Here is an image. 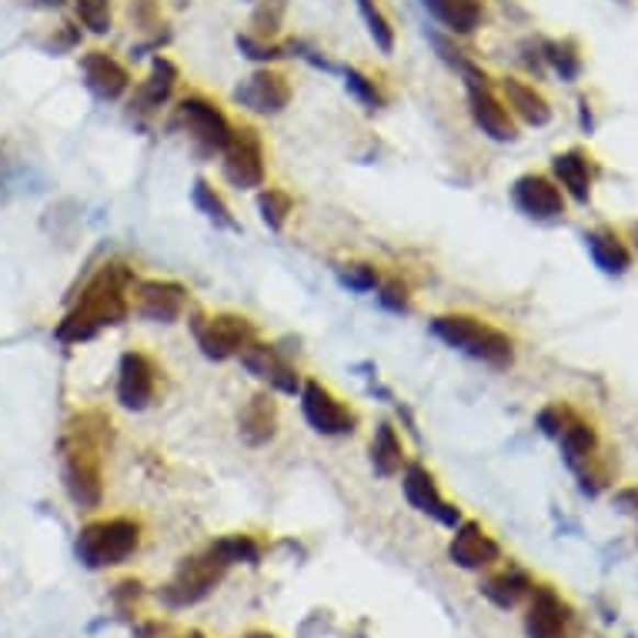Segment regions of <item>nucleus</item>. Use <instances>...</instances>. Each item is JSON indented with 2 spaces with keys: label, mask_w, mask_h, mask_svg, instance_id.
Masks as SVG:
<instances>
[{
  "label": "nucleus",
  "mask_w": 638,
  "mask_h": 638,
  "mask_svg": "<svg viewBox=\"0 0 638 638\" xmlns=\"http://www.w3.org/2000/svg\"><path fill=\"white\" fill-rule=\"evenodd\" d=\"M134 284L137 275L124 261H108L104 268H98V275L85 284V291L77 294V301L64 314V322L54 328V338L60 345H81L108 328L124 325L131 314Z\"/></svg>",
  "instance_id": "obj_1"
},
{
  "label": "nucleus",
  "mask_w": 638,
  "mask_h": 638,
  "mask_svg": "<svg viewBox=\"0 0 638 638\" xmlns=\"http://www.w3.org/2000/svg\"><path fill=\"white\" fill-rule=\"evenodd\" d=\"M111 441V418L101 412H77L60 438L64 492L77 508H101L104 502V445Z\"/></svg>",
  "instance_id": "obj_2"
},
{
  "label": "nucleus",
  "mask_w": 638,
  "mask_h": 638,
  "mask_svg": "<svg viewBox=\"0 0 638 638\" xmlns=\"http://www.w3.org/2000/svg\"><path fill=\"white\" fill-rule=\"evenodd\" d=\"M432 335L474 358V361H482L489 368H512L515 365V342L512 335H505L502 328L482 322V317H474V314H435L432 317Z\"/></svg>",
  "instance_id": "obj_3"
},
{
  "label": "nucleus",
  "mask_w": 638,
  "mask_h": 638,
  "mask_svg": "<svg viewBox=\"0 0 638 638\" xmlns=\"http://www.w3.org/2000/svg\"><path fill=\"white\" fill-rule=\"evenodd\" d=\"M141 548V522L127 518V515H114V518H98L91 525L81 528L77 535V558L81 566L91 572H104V569H117L137 555Z\"/></svg>",
  "instance_id": "obj_4"
},
{
  "label": "nucleus",
  "mask_w": 638,
  "mask_h": 638,
  "mask_svg": "<svg viewBox=\"0 0 638 638\" xmlns=\"http://www.w3.org/2000/svg\"><path fill=\"white\" fill-rule=\"evenodd\" d=\"M171 127L188 134L191 147L201 154V157H214L224 150V144L231 141L234 134V124L231 117L224 114L221 104H214L211 98L204 94H184L178 98L175 104V114H171Z\"/></svg>",
  "instance_id": "obj_5"
},
{
  "label": "nucleus",
  "mask_w": 638,
  "mask_h": 638,
  "mask_svg": "<svg viewBox=\"0 0 638 638\" xmlns=\"http://www.w3.org/2000/svg\"><path fill=\"white\" fill-rule=\"evenodd\" d=\"M188 325H191V335L208 361H231L258 338V328H255L251 317L234 314V311H221V314L194 311Z\"/></svg>",
  "instance_id": "obj_6"
},
{
  "label": "nucleus",
  "mask_w": 638,
  "mask_h": 638,
  "mask_svg": "<svg viewBox=\"0 0 638 638\" xmlns=\"http://www.w3.org/2000/svg\"><path fill=\"white\" fill-rule=\"evenodd\" d=\"M227 575V562L208 545L201 555H191L178 566V572L161 585L157 598H161L168 608H191L198 602H204L217 585L221 579Z\"/></svg>",
  "instance_id": "obj_7"
},
{
  "label": "nucleus",
  "mask_w": 638,
  "mask_h": 638,
  "mask_svg": "<svg viewBox=\"0 0 638 638\" xmlns=\"http://www.w3.org/2000/svg\"><path fill=\"white\" fill-rule=\"evenodd\" d=\"M221 175L237 191H261L268 181V154L265 141L251 124L234 127L231 141L221 150Z\"/></svg>",
  "instance_id": "obj_8"
},
{
  "label": "nucleus",
  "mask_w": 638,
  "mask_h": 638,
  "mask_svg": "<svg viewBox=\"0 0 638 638\" xmlns=\"http://www.w3.org/2000/svg\"><path fill=\"white\" fill-rule=\"evenodd\" d=\"M301 415L307 422V428L322 438H351L358 432V412L342 402V398L317 378H304L301 384Z\"/></svg>",
  "instance_id": "obj_9"
},
{
  "label": "nucleus",
  "mask_w": 638,
  "mask_h": 638,
  "mask_svg": "<svg viewBox=\"0 0 638 638\" xmlns=\"http://www.w3.org/2000/svg\"><path fill=\"white\" fill-rule=\"evenodd\" d=\"M191 304V291L168 278H137L131 291V311L150 325H175Z\"/></svg>",
  "instance_id": "obj_10"
},
{
  "label": "nucleus",
  "mask_w": 638,
  "mask_h": 638,
  "mask_svg": "<svg viewBox=\"0 0 638 638\" xmlns=\"http://www.w3.org/2000/svg\"><path fill=\"white\" fill-rule=\"evenodd\" d=\"M237 361H242V368H245L251 378H258L261 384H268V391L288 394V398H298V394H301L304 378H301L298 365H294L278 345L255 338L242 355H237Z\"/></svg>",
  "instance_id": "obj_11"
},
{
  "label": "nucleus",
  "mask_w": 638,
  "mask_h": 638,
  "mask_svg": "<svg viewBox=\"0 0 638 638\" xmlns=\"http://www.w3.org/2000/svg\"><path fill=\"white\" fill-rule=\"evenodd\" d=\"M157 381H161V368H157V361L147 351L141 348L124 351L117 361V388H114L117 405L124 412L150 408L157 398Z\"/></svg>",
  "instance_id": "obj_12"
},
{
  "label": "nucleus",
  "mask_w": 638,
  "mask_h": 638,
  "mask_svg": "<svg viewBox=\"0 0 638 638\" xmlns=\"http://www.w3.org/2000/svg\"><path fill=\"white\" fill-rule=\"evenodd\" d=\"M402 492H405V499H408V505H412L415 512L435 518V522L445 525V528H458V525L464 522V518H461V508L451 505V502L441 495V489H438V482H435V474H432V468H428L425 461H408V464H405V471H402Z\"/></svg>",
  "instance_id": "obj_13"
},
{
  "label": "nucleus",
  "mask_w": 638,
  "mask_h": 638,
  "mask_svg": "<svg viewBox=\"0 0 638 638\" xmlns=\"http://www.w3.org/2000/svg\"><path fill=\"white\" fill-rule=\"evenodd\" d=\"M291 81L275 67H258L234 88V104L258 117H278L291 104Z\"/></svg>",
  "instance_id": "obj_14"
},
{
  "label": "nucleus",
  "mask_w": 638,
  "mask_h": 638,
  "mask_svg": "<svg viewBox=\"0 0 638 638\" xmlns=\"http://www.w3.org/2000/svg\"><path fill=\"white\" fill-rule=\"evenodd\" d=\"M528 598H531L525 615L528 638H575V612L551 585H535Z\"/></svg>",
  "instance_id": "obj_15"
},
{
  "label": "nucleus",
  "mask_w": 638,
  "mask_h": 638,
  "mask_svg": "<svg viewBox=\"0 0 638 638\" xmlns=\"http://www.w3.org/2000/svg\"><path fill=\"white\" fill-rule=\"evenodd\" d=\"M464 91H468V114H471L478 131H482L485 137H492V141H499V144H512L518 137L515 117L505 108V101L495 94L489 77L485 81H468Z\"/></svg>",
  "instance_id": "obj_16"
},
{
  "label": "nucleus",
  "mask_w": 638,
  "mask_h": 638,
  "mask_svg": "<svg viewBox=\"0 0 638 638\" xmlns=\"http://www.w3.org/2000/svg\"><path fill=\"white\" fill-rule=\"evenodd\" d=\"M455 535H451V541H448V558L458 566V569H464V572H485V569H492L495 562H502V548H499V541L478 525V522H461L458 528H451Z\"/></svg>",
  "instance_id": "obj_17"
},
{
  "label": "nucleus",
  "mask_w": 638,
  "mask_h": 638,
  "mask_svg": "<svg viewBox=\"0 0 638 638\" xmlns=\"http://www.w3.org/2000/svg\"><path fill=\"white\" fill-rule=\"evenodd\" d=\"M515 208L531 221H558L566 217V191L545 175H522L512 184Z\"/></svg>",
  "instance_id": "obj_18"
},
{
  "label": "nucleus",
  "mask_w": 638,
  "mask_h": 638,
  "mask_svg": "<svg viewBox=\"0 0 638 638\" xmlns=\"http://www.w3.org/2000/svg\"><path fill=\"white\" fill-rule=\"evenodd\" d=\"M81 77H85L88 91L98 101H108V104L127 98V91L134 85L131 81V70L114 54H108V51H88L81 57Z\"/></svg>",
  "instance_id": "obj_19"
},
{
  "label": "nucleus",
  "mask_w": 638,
  "mask_h": 638,
  "mask_svg": "<svg viewBox=\"0 0 638 638\" xmlns=\"http://www.w3.org/2000/svg\"><path fill=\"white\" fill-rule=\"evenodd\" d=\"M281 428V412L275 402V391H258L251 394L245 408L237 412V435L248 448H265L278 438Z\"/></svg>",
  "instance_id": "obj_20"
},
{
  "label": "nucleus",
  "mask_w": 638,
  "mask_h": 638,
  "mask_svg": "<svg viewBox=\"0 0 638 638\" xmlns=\"http://www.w3.org/2000/svg\"><path fill=\"white\" fill-rule=\"evenodd\" d=\"M178 81H181L178 64H175L171 57H165V54H157V57L150 60V70H147V77L141 81V88L134 91V101H131L134 114H137V117L157 114V111H161V108L175 98Z\"/></svg>",
  "instance_id": "obj_21"
},
{
  "label": "nucleus",
  "mask_w": 638,
  "mask_h": 638,
  "mask_svg": "<svg viewBox=\"0 0 638 638\" xmlns=\"http://www.w3.org/2000/svg\"><path fill=\"white\" fill-rule=\"evenodd\" d=\"M551 175H555V184L562 188L572 201L589 204V198H592V157L585 150L572 147V150L555 154Z\"/></svg>",
  "instance_id": "obj_22"
},
{
  "label": "nucleus",
  "mask_w": 638,
  "mask_h": 638,
  "mask_svg": "<svg viewBox=\"0 0 638 638\" xmlns=\"http://www.w3.org/2000/svg\"><path fill=\"white\" fill-rule=\"evenodd\" d=\"M422 4L451 37H471L485 21V0H422Z\"/></svg>",
  "instance_id": "obj_23"
},
{
  "label": "nucleus",
  "mask_w": 638,
  "mask_h": 638,
  "mask_svg": "<svg viewBox=\"0 0 638 638\" xmlns=\"http://www.w3.org/2000/svg\"><path fill=\"white\" fill-rule=\"evenodd\" d=\"M502 101L512 111V117H518L528 127H545L551 121V104L541 98V91H535V85H525L522 77H505Z\"/></svg>",
  "instance_id": "obj_24"
},
{
  "label": "nucleus",
  "mask_w": 638,
  "mask_h": 638,
  "mask_svg": "<svg viewBox=\"0 0 638 638\" xmlns=\"http://www.w3.org/2000/svg\"><path fill=\"white\" fill-rule=\"evenodd\" d=\"M368 458H371V471L378 478H398L408 464V451L405 441L398 435V428L391 422H378L371 445H368Z\"/></svg>",
  "instance_id": "obj_25"
},
{
  "label": "nucleus",
  "mask_w": 638,
  "mask_h": 638,
  "mask_svg": "<svg viewBox=\"0 0 638 638\" xmlns=\"http://www.w3.org/2000/svg\"><path fill=\"white\" fill-rule=\"evenodd\" d=\"M558 445H562V458L572 471L585 474L595 461V451H598V432L582 422L579 415L566 425V432L558 435Z\"/></svg>",
  "instance_id": "obj_26"
},
{
  "label": "nucleus",
  "mask_w": 638,
  "mask_h": 638,
  "mask_svg": "<svg viewBox=\"0 0 638 638\" xmlns=\"http://www.w3.org/2000/svg\"><path fill=\"white\" fill-rule=\"evenodd\" d=\"M585 248L592 255V261L605 271V275H625L631 268V251L622 237L612 227H595L585 234Z\"/></svg>",
  "instance_id": "obj_27"
},
{
  "label": "nucleus",
  "mask_w": 638,
  "mask_h": 638,
  "mask_svg": "<svg viewBox=\"0 0 638 638\" xmlns=\"http://www.w3.org/2000/svg\"><path fill=\"white\" fill-rule=\"evenodd\" d=\"M531 579L522 572V569H508V572H499V575H489L485 582H482V589H478V592H482L495 608H515L522 598H528L531 595Z\"/></svg>",
  "instance_id": "obj_28"
},
{
  "label": "nucleus",
  "mask_w": 638,
  "mask_h": 638,
  "mask_svg": "<svg viewBox=\"0 0 638 638\" xmlns=\"http://www.w3.org/2000/svg\"><path fill=\"white\" fill-rule=\"evenodd\" d=\"M191 201H194V208L214 224V227H224V231H242V224L234 221V214H231V208H227V201L221 198V191L211 184V181H204V178H198L194 181V188H191Z\"/></svg>",
  "instance_id": "obj_29"
},
{
  "label": "nucleus",
  "mask_w": 638,
  "mask_h": 638,
  "mask_svg": "<svg viewBox=\"0 0 638 638\" xmlns=\"http://www.w3.org/2000/svg\"><path fill=\"white\" fill-rule=\"evenodd\" d=\"M258 214L268 231H284V224L294 214V198L281 188H261L258 191Z\"/></svg>",
  "instance_id": "obj_30"
},
{
  "label": "nucleus",
  "mask_w": 638,
  "mask_h": 638,
  "mask_svg": "<svg viewBox=\"0 0 638 638\" xmlns=\"http://www.w3.org/2000/svg\"><path fill=\"white\" fill-rule=\"evenodd\" d=\"M211 548L224 558L227 569L231 566H258L261 562V545L251 535H224L211 541Z\"/></svg>",
  "instance_id": "obj_31"
},
{
  "label": "nucleus",
  "mask_w": 638,
  "mask_h": 638,
  "mask_svg": "<svg viewBox=\"0 0 638 638\" xmlns=\"http://www.w3.org/2000/svg\"><path fill=\"white\" fill-rule=\"evenodd\" d=\"M74 14L81 21V27H88L91 34L104 37L114 27V4L111 0H70Z\"/></svg>",
  "instance_id": "obj_32"
},
{
  "label": "nucleus",
  "mask_w": 638,
  "mask_h": 638,
  "mask_svg": "<svg viewBox=\"0 0 638 638\" xmlns=\"http://www.w3.org/2000/svg\"><path fill=\"white\" fill-rule=\"evenodd\" d=\"M284 11H288L284 0H255V14H251V31L248 34L275 41L284 27Z\"/></svg>",
  "instance_id": "obj_33"
},
{
  "label": "nucleus",
  "mask_w": 638,
  "mask_h": 638,
  "mask_svg": "<svg viewBox=\"0 0 638 638\" xmlns=\"http://www.w3.org/2000/svg\"><path fill=\"white\" fill-rule=\"evenodd\" d=\"M545 64L562 74V81H575V77L582 74V54H579V44H575L572 37H569V41L545 44Z\"/></svg>",
  "instance_id": "obj_34"
},
{
  "label": "nucleus",
  "mask_w": 638,
  "mask_h": 638,
  "mask_svg": "<svg viewBox=\"0 0 638 638\" xmlns=\"http://www.w3.org/2000/svg\"><path fill=\"white\" fill-rule=\"evenodd\" d=\"M345 88H348V94H351L358 104H365L368 111H381V108H384V91H381V85L374 81V77H368L365 70L345 67Z\"/></svg>",
  "instance_id": "obj_35"
},
{
  "label": "nucleus",
  "mask_w": 638,
  "mask_h": 638,
  "mask_svg": "<svg viewBox=\"0 0 638 638\" xmlns=\"http://www.w3.org/2000/svg\"><path fill=\"white\" fill-rule=\"evenodd\" d=\"M358 11H361V18H365V27H368V34H371L374 47H378L381 54H391V51H394V27H391V21L384 18V11L378 8V0H358Z\"/></svg>",
  "instance_id": "obj_36"
},
{
  "label": "nucleus",
  "mask_w": 638,
  "mask_h": 638,
  "mask_svg": "<svg viewBox=\"0 0 638 638\" xmlns=\"http://www.w3.org/2000/svg\"><path fill=\"white\" fill-rule=\"evenodd\" d=\"M338 281L348 288V291H358V294H368V291H378L381 284V271L368 261H348V265H338Z\"/></svg>",
  "instance_id": "obj_37"
},
{
  "label": "nucleus",
  "mask_w": 638,
  "mask_h": 638,
  "mask_svg": "<svg viewBox=\"0 0 638 638\" xmlns=\"http://www.w3.org/2000/svg\"><path fill=\"white\" fill-rule=\"evenodd\" d=\"M374 294H378V304L391 314H408L412 311V288L402 278H381Z\"/></svg>",
  "instance_id": "obj_38"
},
{
  "label": "nucleus",
  "mask_w": 638,
  "mask_h": 638,
  "mask_svg": "<svg viewBox=\"0 0 638 638\" xmlns=\"http://www.w3.org/2000/svg\"><path fill=\"white\" fill-rule=\"evenodd\" d=\"M237 51H242L245 57L258 60L261 67L275 64L284 57V47L275 44V41H265V37H255V34H237Z\"/></svg>",
  "instance_id": "obj_39"
},
{
  "label": "nucleus",
  "mask_w": 638,
  "mask_h": 638,
  "mask_svg": "<svg viewBox=\"0 0 638 638\" xmlns=\"http://www.w3.org/2000/svg\"><path fill=\"white\" fill-rule=\"evenodd\" d=\"M572 418H575V412H572L569 405L555 402V405H545V408L538 412V428H541V435H548V438L558 441V435L566 432V425H569Z\"/></svg>",
  "instance_id": "obj_40"
},
{
  "label": "nucleus",
  "mask_w": 638,
  "mask_h": 638,
  "mask_svg": "<svg viewBox=\"0 0 638 638\" xmlns=\"http://www.w3.org/2000/svg\"><path fill=\"white\" fill-rule=\"evenodd\" d=\"M114 598H117V605H121V608H131V605L141 598V582H137V579L121 582V585H117V592H114Z\"/></svg>",
  "instance_id": "obj_41"
},
{
  "label": "nucleus",
  "mask_w": 638,
  "mask_h": 638,
  "mask_svg": "<svg viewBox=\"0 0 638 638\" xmlns=\"http://www.w3.org/2000/svg\"><path fill=\"white\" fill-rule=\"evenodd\" d=\"M615 508L625 515H638V485H628L622 492H615Z\"/></svg>",
  "instance_id": "obj_42"
},
{
  "label": "nucleus",
  "mask_w": 638,
  "mask_h": 638,
  "mask_svg": "<svg viewBox=\"0 0 638 638\" xmlns=\"http://www.w3.org/2000/svg\"><path fill=\"white\" fill-rule=\"evenodd\" d=\"M37 4H44V8H60L64 0H37Z\"/></svg>",
  "instance_id": "obj_43"
},
{
  "label": "nucleus",
  "mask_w": 638,
  "mask_h": 638,
  "mask_svg": "<svg viewBox=\"0 0 638 638\" xmlns=\"http://www.w3.org/2000/svg\"><path fill=\"white\" fill-rule=\"evenodd\" d=\"M245 638H275V635H268V631H251V635H245Z\"/></svg>",
  "instance_id": "obj_44"
},
{
  "label": "nucleus",
  "mask_w": 638,
  "mask_h": 638,
  "mask_svg": "<svg viewBox=\"0 0 638 638\" xmlns=\"http://www.w3.org/2000/svg\"><path fill=\"white\" fill-rule=\"evenodd\" d=\"M635 251H638V224H635Z\"/></svg>",
  "instance_id": "obj_45"
}]
</instances>
